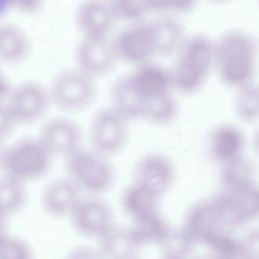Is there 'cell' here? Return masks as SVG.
<instances>
[{
  "instance_id": "1",
  "label": "cell",
  "mask_w": 259,
  "mask_h": 259,
  "mask_svg": "<svg viewBox=\"0 0 259 259\" xmlns=\"http://www.w3.org/2000/svg\"><path fill=\"white\" fill-rule=\"evenodd\" d=\"M257 42L242 29H231L213 40V71L220 81L236 89L254 81L257 69Z\"/></svg>"
},
{
  "instance_id": "2",
  "label": "cell",
  "mask_w": 259,
  "mask_h": 259,
  "mask_svg": "<svg viewBox=\"0 0 259 259\" xmlns=\"http://www.w3.org/2000/svg\"><path fill=\"white\" fill-rule=\"evenodd\" d=\"M170 72L174 91L193 94L213 71V40L204 33L186 35L176 51Z\"/></svg>"
},
{
  "instance_id": "3",
  "label": "cell",
  "mask_w": 259,
  "mask_h": 259,
  "mask_svg": "<svg viewBox=\"0 0 259 259\" xmlns=\"http://www.w3.org/2000/svg\"><path fill=\"white\" fill-rule=\"evenodd\" d=\"M108 159L90 148H80L66 161V177L86 195L101 196L115 180V171Z\"/></svg>"
},
{
  "instance_id": "4",
  "label": "cell",
  "mask_w": 259,
  "mask_h": 259,
  "mask_svg": "<svg viewBox=\"0 0 259 259\" xmlns=\"http://www.w3.org/2000/svg\"><path fill=\"white\" fill-rule=\"evenodd\" d=\"M236 232L215 195L194 202L185 213L181 230L191 243H201L207 247L215 240L235 235Z\"/></svg>"
},
{
  "instance_id": "5",
  "label": "cell",
  "mask_w": 259,
  "mask_h": 259,
  "mask_svg": "<svg viewBox=\"0 0 259 259\" xmlns=\"http://www.w3.org/2000/svg\"><path fill=\"white\" fill-rule=\"evenodd\" d=\"M48 91L52 105L66 113H79L93 104L98 90L94 79L74 67L56 74Z\"/></svg>"
},
{
  "instance_id": "6",
  "label": "cell",
  "mask_w": 259,
  "mask_h": 259,
  "mask_svg": "<svg viewBox=\"0 0 259 259\" xmlns=\"http://www.w3.org/2000/svg\"><path fill=\"white\" fill-rule=\"evenodd\" d=\"M52 159L37 138H24L6 147L3 173L24 184L36 181L49 172Z\"/></svg>"
},
{
  "instance_id": "7",
  "label": "cell",
  "mask_w": 259,
  "mask_h": 259,
  "mask_svg": "<svg viewBox=\"0 0 259 259\" xmlns=\"http://www.w3.org/2000/svg\"><path fill=\"white\" fill-rule=\"evenodd\" d=\"M87 138L91 150L111 159L127 145L130 121L111 106L102 107L92 115Z\"/></svg>"
},
{
  "instance_id": "8",
  "label": "cell",
  "mask_w": 259,
  "mask_h": 259,
  "mask_svg": "<svg viewBox=\"0 0 259 259\" xmlns=\"http://www.w3.org/2000/svg\"><path fill=\"white\" fill-rule=\"evenodd\" d=\"M117 62L133 67L153 61L157 57L151 21L130 23L111 40Z\"/></svg>"
},
{
  "instance_id": "9",
  "label": "cell",
  "mask_w": 259,
  "mask_h": 259,
  "mask_svg": "<svg viewBox=\"0 0 259 259\" xmlns=\"http://www.w3.org/2000/svg\"><path fill=\"white\" fill-rule=\"evenodd\" d=\"M4 102L16 124L40 120L52 105L48 87L35 81H25L10 88Z\"/></svg>"
},
{
  "instance_id": "10",
  "label": "cell",
  "mask_w": 259,
  "mask_h": 259,
  "mask_svg": "<svg viewBox=\"0 0 259 259\" xmlns=\"http://www.w3.org/2000/svg\"><path fill=\"white\" fill-rule=\"evenodd\" d=\"M176 178L174 162L160 152H149L136 161L132 182L162 199Z\"/></svg>"
},
{
  "instance_id": "11",
  "label": "cell",
  "mask_w": 259,
  "mask_h": 259,
  "mask_svg": "<svg viewBox=\"0 0 259 259\" xmlns=\"http://www.w3.org/2000/svg\"><path fill=\"white\" fill-rule=\"evenodd\" d=\"M68 219L79 236L91 240H97L115 223L111 205L97 195L81 196Z\"/></svg>"
},
{
  "instance_id": "12",
  "label": "cell",
  "mask_w": 259,
  "mask_h": 259,
  "mask_svg": "<svg viewBox=\"0 0 259 259\" xmlns=\"http://www.w3.org/2000/svg\"><path fill=\"white\" fill-rule=\"evenodd\" d=\"M74 63L75 68L97 81L112 73L117 59L108 37H81L74 49Z\"/></svg>"
},
{
  "instance_id": "13",
  "label": "cell",
  "mask_w": 259,
  "mask_h": 259,
  "mask_svg": "<svg viewBox=\"0 0 259 259\" xmlns=\"http://www.w3.org/2000/svg\"><path fill=\"white\" fill-rule=\"evenodd\" d=\"M36 138L52 158L66 159L83 147L82 130L78 122L69 116H55L48 119Z\"/></svg>"
},
{
  "instance_id": "14",
  "label": "cell",
  "mask_w": 259,
  "mask_h": 259,
  "mask_svg": "<svg viewBox=\"0 0 259 259\" xmlns=\"http://www.w3.org/2000/svg\"><path fill=\"white\" fill-rule=\"evenodd\" d=\"M82 37L106 38L118 21L109 0H84L74 15Z\"/></svg>"
},
{
  "instance_id": "15",
  "label": "cell",
  "mask_w": 259,
  "mask_h": 259,
  "mask_svg": "<svg viewBox=\"0 0 259 259\" xmlns=\"http://www.w3.org/2000/svg\"><path fill=\"white\" fill-rule=\"evenodd\" d=\"M125 75L132 88L141 99L143 107L147 101L155 97L174 92L169 69L153 61L135 66Z\"/></svg>"
},
{
  "instance_id": "16",
  "label": "cell",
  "mask_w": 259,
  "mask_h": 259,
  "mask_svg": "<svg viewBox=\"0 0 259 259\" xmlns=\"http://www.w3.org/2000/svg\"><path fill=\"white\" fill-rule=\"evenodd\" d=\"M81 198V192L68 177H58L48 182L40 193L44 211L56 219L69 218Z\"/></svg>"
},
{
  "instance_id": "17",
  "label": "cell",
  "mask_w": 259,
  "mask_h": 259,
  "mask_svg": "<svg viewBox=\"0 0 259 259\" xmlns=\"http://www.w3.org/2000/svg\"><path fill=\"white\" fill-rule=\"evenodd\" d=\"M246 139L242 130L233 123L215 125L207 140V150L210 158L221 166L243 155Z\"/></svg>"
},
{
  "instance_id": "18",
  "label": "cell",
  "mask_w": 259,
  "mask_h": 259,
  "mask_svg": "<svg viewBox=\"0 0 259 259\" xmlns=\"http://www.w3.org/2000/svg\"><path fill=\"white\" fill-rule=\"evenodd\" d=\"M127 227L140 250L151 246L160 247L173 233L169 222L160 209L131 221Z\"/></svg>"
},
{
  "instance_id": "19",
  "label": "cell",
  "mask_w": 259,
  "mask_h": 259,
  "mask_svg": "<svg viewBox=\"0 0 259 259\" xmlns=\"http://www.w3.org/2000/svg\"><path fill=\"white\" fill-rule=\"evenodd\" d=\"M97 249L104 259H133L141 251L135 243L127 226L116 222L97 240Z\"/></svg>"
},
{
  "instance_id": "20",
  "label": "cell",
  "mask_w": 259,
  "mask_h": 259,
  "mask_svg": "<svg viewBox=\"0 0 259 259\" xmlns=\"http://www.w3.org/2000/svg\"><path fill=\"white\" fill-rule=\"evenodd\" d=\"M29 51V38L21 27L13 23H0V62L20 63L26 59Z\"/></svg>"
},
{
  "instance_id": "21",
  "label": "cell",
  "mask_w": 259,
  "mask_h": 259,
  "mask_svg": "<svg viewBox=\"0 0 259 259\" xmlns=\"http://www.w3.org/2000/svg\"><path fill=\"white\" fill-rule=\"evenodd\" d=\"M109 106L130 122L141 118L142 101L132 88L126 75L117 77L109 89Z\"/></svg>"
},
{
  "instance_id": "22",
  "label": "cell",
  "mask_w": 259,
  "mask_h": 259,
  "mask_svg": "<svg viewBox=\"0 0 259 259\" xmlns=\"http://www.w3.org/2000/svg\"><path fill=\"white\" fill-rule=\"evenodd\" d=\"M160 198L135 183L127 185L120 194L119 205L123 214L134 221L159 210Z\"/></svg>"
},
{
  "instance_id": "23",
  "label": "cell",
  "mask_w": 259,
  "mask_h": 259,
  "mask_svg": "<svg viewBox=\"0 0 259 259\" xmlns=\"http://www.w3.org/2000/svg\"><path fill=\"white\" fill-rule=\"evenodd\" d=\"M221 185L223 190L236 189L257 184L256 166L245 155L221 166Z\"/></svg>"
},
{
  "instance_id": "24",
  "label": "cell",
  "mask_w": 259,
  "mask_h": 259,
  "mask_svg": "<svg viewBox=\"0 0 259 259\" xmlns=\"http://www.w3.org/2000/svg\"><path fill=\"white\" fill-rule=\"evenodd\" d=\"M157 56H168L176 53L186 36L183 26L172 17H162L151 21Z\"/></svg>"
},
{
  "instance_id": "25",
  "label": "cell",
  "mask_w": 259,
  "mask_h": 259,
  "mask_svg": "<svg viewBox=\"0 0 259 259\" xmlns=\"http://www.w3.org/2000/svg\"><path fill=\"white\" fill-rule=\"evenodd\" d=\"M178 114L179 103L174 92H169L147 101L142 110L141 120L152 125L165 126L173 123Z\"/></svg>"
},
{
  "instance_id": "26",
  "label": "cell",
  "mask_w": 259,
  "mask_h": 259,
  "mask_svg": "<svg viewBox=\"0 0 259 259\" xmlns=\"http://www.w3.org/2000/svg\"><path fill=\"white\" fill-rule=\"evenodd\" d=\"M27 192L25 184L2 173L0 175V214L9 218L25 206Z\"/></svg>"
},
{
  "instance_id": "27",
  "label": "cell",
  "mask_w": 259,
  "mask_h": 259,
  "mask_svg": "<svg viewBox=\"0 0 259 259\" xmlns=\"http://www.w3.org/2000/svg\"><path fill=\"white\" fill-rule=\"evenodd\" d=\"M234 112L237 118L244 123H252L259 116V88L251 81L235 89Z\"/></svg>"
},
{
  "instance_id": "28",
  "label": "cell",
  "mask_w": 259,
  "mask_h": 259,
  "mask_svg": "<svg viewBox=\"0 0 259 259\" xmlns=\"http://www.w3.org/2000/svg\"><path fill=\"white\" fill-rule=\"evenodd\" d=\"M211 259H258L256 247L236 235L222 237L208 246Z\"/></svg>"
},
{
  "instance_id": "29",
  "label": "cell",
  "mask_w": 259,
  "mask_h": 259,
  "mask_svg": "<svg viewBox=\"0 0 259 259\" xmlns=\"http://www.w3.org/2000/svg\"><path fill=\"white\" fill-rule=\"evenodd\" d=\"M117 20L135 23L150 13L147 0H109Z\"/></svg>"
},
{
  "instance_id": "30",
  "label": "cell",
  "mask_w": 259,
  "mask_h": 259,
  "mask_svg": "<svg viewBox=\"0 0 259 259\" xmlns=\"http://www.w3.org/2000/svg\"><path fill=\"white\" fill-rule=\"evenodd\" d=\"M0 259H33L30 246L9 233L0 239Z\"/></svg>"
},
{
  "instance_id": "31",
  "label": "cell",
  "mask_w": 259,
  "mask_h": 259,
  "mask_svg": "<svg viewBox=\"0 0 259 259\" xmlns=\"http://www.w3.org/2000/svg\"><path fill=\"white\" fill-rule=\"evenodd\" d=\"M197 0H147L150 12L163 14H183L191 11Z\"/></svg>"
},
{
  "instance_id": "32",
  "label": "cell",
  "mask_w": 259,
  "mask_h": 259,
  "mask_svg": "<svg viewBox=\"0 0 259 259\" xmlns=\"http://www.w3.org/2000/svg\"><path fill=\"white\" fill-rule=\"evenodd\" d=\"M16 126V122L7 108L4 100L0 101V142H3L11 135Z\"/></svg>"
},
{
  "instance_id": "33",
  "label": "cell",
  "mask_w": 259,
  "mask_h": 259,
  "mask_svg": "<svg viewBox=\"0 0 259 259\" xmlns=\"http://www.w3.org/2000/svg\"><path fill=\"white\" fill-rule=\"evenodd\" d=\"M64 259H104L97 248L81 245L72 248Z\"/></svg>"
},
{
  "instance_id": "34",
  "label": "cell",
  "mask_w": 259,
  "mask_h": 259,
  "mask_svg": "<svg viewBox=\"0 0 259 259\" xmlns=\"http://www.w3.org/2000/svg\"><path fill=\"white\" fill-rule=\"evenodd\" d=\"M13 9L26 14L35 13L42 5L44 0H12Z\"/></svg>"
},
{
  "instance_id": "35",
  "label": "cell",
  "mask_w": 259,
  "mask_h": 259,
  "mask_svg": "<svg viewBox=\"0 0 259 259\" xmlns=\"http://www.w3.org/2000/svg\"><path fill=\"white\" fill-rule=\"evenodd\" d=\"M10 88L11 87L9 85V82L6 79L4 73L2 72V70L0 68V101L5 100Z\"/></svg>"
},
{
  "instance_id": "36",
  "label": "cell",
  "mask_w": 259,
  "mask_h": 259,
  "mask_svg": "<svg viewBox=\"0 0 259 259\" xmlns=\"http://www.w3.org/2000/svg\"><path fill=\"white\" fill-rule=\"evenodd\" d=\"M11 9H13V1L12 0H0V20Z\"/></svg>"
},
{
  "instance_id": "37",
  "label": "cell",
  "mask_w": 259,
  "mask_h": 259,
  "mask_svg": "<svg viewBox=\"0 0 259 259\" xmlns=\"http://www.w3.org/2000/svg\"><path fill=\"white\" fill-rule=\"evenodd\" d=\"M7 231V218L0 214V239L8 234Z\"/></svg>"
},
{
  "instance_id": "38",
  "label": "cell",
  "mask_w": 259,
  "mask_h": 259,
  "mask_svg": "<svg viewBox=\"0 0 259 259\" xmlns=\"http://www.w3.org/2000/svg\"><path fill=\"white\" fill-rule=\"evenodd\" d=\"M5 150H6V146H4V145H3V142H0V174H2V173H3Z\"/></svg>"
},
{
  "instance_id": "39",
  "label": "cell",
  "mask_w": 259,
  "mask_h": 259,
  "mask_svg": "<svg viewBox=\"0 0 259 259\" xmlns=\"http://www.w3.org/2000/svg\"><path fill=\"white\" fill-rule=\"evenodd\" d=\"M210 1H213V2H218V3H221V2H226L228 0H210Z\"/></svg>"
},
{
  "instance_id": "40",
  "label": "cell",
  "mask_w": 259,
  "mask_h": 259,
  "mask_svg": "<svg viewBox=\"0 0 259 259\" xmlns=\"http://www.w3.org/2000/svg\"><path fill=\"white\" fill-rule=\"evenodd\" d=\"M133 259H141V258H139V257H136V258H133Z\"/></svg>"
}]
</instances>
